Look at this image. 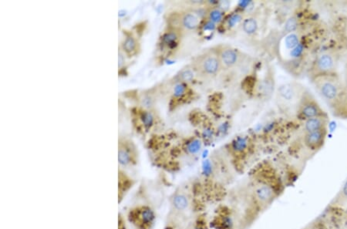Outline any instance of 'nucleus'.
I'll list each match as a JSON object with an SVG mask.
<instances>
[{
  "instance_id": "nucleus-1",
  "label": "nucleus",
  "mask_w": 347,
  "mask_h": 229,
  "mask_svg": "<svg viewBox=\"0 0 347 229\" xmlns=\"http://www.w3.org/2000/svg\"><path fill=\"white\" fill-rule=\"evenodd\" d=\"M286 183L278 171L268 164L258 166L242 186L229 193V204L236 209L239 229H249L280 199Z\"/></svg>"
},
{
  "instance_id": "nucleus-2",
  "label": "nucleus",
  "mask_w": 347,
  "mask_h": 229,
  "mask_svg": "<svg viewBox=\"0 0 347 229\" xmlns=\"http://www.w3.org/2000/svg\"><path fill=\"white\" fill-rule=\"evenodd\" d=\"M169 215L167 223L178 227L188 224L198 214L205 211V204L198 197L192 185L180 186L171 194L169 199Z\"/></svg>"
},
{
  "instance_id": "nucleus-3",
  "label": "nucleus",
  "mask_w": 347,
  "mask_h": 229,
  "mask_svg": "<svg viewBox=\"0 0 347 229\" xmlns=\"http://www.w3.org/2000/svg\"><path fill=\"white\" fill-rule=\"evenodd\" d=\"M311 81L319 95L332 110L339 101L345 87L337 73L319 77Z\"/></svg>"
},
{
  "instance_id": "nucleus-4",
  "label": "nucleus",
  "mask_w": 347,
  "mask_h": 229,
  "mask_svg": "<svg viewBox=\"0 0 347 229\" xmlns=\"http://www.w3.org/2000/svg\"><path fill=\"white\" fill-rule=\"evenodd\" d=\"M196 75L205 78L216 76L223 69L215 50H206L195 57L190 63Z\"/></svg>"
},
{
  "instance_id": "nucleus-5",
  "label": "nucleus",
  "mask_w": 347,
  "mask_h": 229,
  "mask_svg": "<svg viewBox=\"0 0 347 229\" xmlns=\"http://www.w3.org/2000/svg\"><path fill=\"white\" fill-rule=\"evenodd\" d=\"M127 219L134 229H153L157 221V213L151 205L140 204L130 208Z\"/></svg>"
},
{
  "instance_id": "nucleus-6",
  "label": "nucleus",
  "mask_w": 347,
  "mask_h": 229,
  "mask_svg": "<svg viewBox=\"0 0 347 229\" xmlns=\"http://www.w3.org/2000/svg\"><path fill=\"white\" fill-rule=\"evenodd\" d=\"M212 229H239V215L230 204H218L210 219Z\"/></svg>"
},
{
  "instance_id": "nucleus-7",
  "label": "nucleus",
  "mask_w": 347,
  "mask_h": 229,
  "mask_svg": "<svg viewBox=\"0 0 347 229\" xmlns=\"http://www.w3.org/2000/svg\"><path fill=\"white\" fill-rule=\"evenodd\" d=\"M336 58L330 52H324L320 54L310 66V80H314L319 77L336 74Z\"/></svg>"
},
{
  "instance_id": "nucleus-8",
  "label": "nucleus",
  "mask_w": 347,
  "mask_h": 229,
  "mask_svg": "<svg viewBox=\"0 0 347 229\" xmlns=\"http://www.w3.org/2000/svg\"><path fill=\"white\" fill-rule=\"evenodd\" d=\"M297 112L299 118L304 121L317 117L328 116L315 97L307 91L304 93L298 104Z\"/></svg>"
},
{
  "instance_id": "nucleus-9",
  "label": "nucleus",
  "mask_w": 347,
  "mask_h": 229,
  "mask_svg": "<svg viewBox=\"0 0 347 229\" xmlns=\"http://www.w3.org/2000/svg\"><path fill=\"white\" fill-rule=\"evenodd\" d=\"M118 162L122 168H129L137 165L138 150L132 140L120 138L118 143Z\"/></svg>"
},
{
  "instance_id": "nucleus-10",
  "label": "nucleus",
  "mask_w": 347,
  "mask_h": 229,
  "mask_svg": "<svg viewBox=\"0 0 347 229\" xmlns=\"http://www.w3.org/2000/svg\"><path fill=\"white\" fill-rule=\"evenodd\" d=\"M169 27L181 31L196 30L200 26V18L196 13L191 12H183L171 16Z\"/></svg>"
},
{
  "instance_id": "nucleus-11",
  "label": "nucleus",
  "mask_w": 347,
  "mask_h": 229,
  "mask_svg": "<svg viewBox=\"0 0 347 229\" xmlns=\"http://www.w3.org/2000/svg\"><path fill=\"white\" fill-rule=\"evenodd\" d=\"M305 92V90L303 86L296 82L283 84L278 89V95L280 97V100L286 103L297 102L298 104Z\"/></svg>"
},
{
  "instance_id": "nucleus-12",
  "label": "nucleus",
  "mask_w": 347,
  "mask_h": 229,
  "mask_svg": "<svg viewBox=\"0 0 347 229\" xmlns=\"http://www.w3.org/2000/svg\"><path fill=\"white\" fill-rule=\"evenodd\" d=\"M224 69L235 67L240 62V52L228 45H219L214 48Z\"/></svg>"
},
{
  "instance_id": "nucleus-13",
  "label": "nucleus",
  "mask_w": 347,
  "mask_h": 229,
  "mask_svg": "<svg viewBox=\"0 0 347 229\" xmlns=\"http://www.w3.org/2000/svg\"><path fill=\"white\" fill-rule=\"evenodd\" d=\"M327 134V128L314 132L304 133L302 142L310 151L317 152L324 146Z\"/></svg>"
},
{
  "instance_id": "nucleus-14",
  "label": "nucleus",
  "mask_w": 347,
  "mask_h": 229,
  "mask_svg": "<svg viewBox=\"0 0 347 229\" xmlns=\"http://www.w3.org/2000/svg\"><path fill=\"white\" fill-rule=\"evenodd\" d=\"M251 150V144L246 137H239L235 139L228 147V151L235 160L245 159Z\"/></svg>"
},
{
  "instance_id": "nucleus-15",
  "label": "nucleus",
  "mask_w": 347,
  "mask_h": 229,
  "mask_svg": "<svg viewBox=\"0 0 347 229\" xmlns=\"http://www.w3.org/2000/svg\"><path fill=\"white\" fill-rule=\"evenodd\" d=\"M121 49L127 57H133L138 54L141 47L138 40L131 32H126V36L121 44Z\"/></svg>"
},
{
  "instance_id": "nucleus-16",
  "label": "nucleus",
  "mask_w": 347,
  "mask_h": 229,
  "mask_svg": "<svg viewBox=\"0 0 347 229\" xmlns=\"http://www.w3.org/2000/svg\"><path fill=\"white\" fill-rule=\"evenodd\" d=\"M181 31L174 28L168 27L161 37V45L164 48L173 49L178 45L181 36Z\"/></svg>"
},
{
  "instance_id": "nucleus-17",
  "label": "nucleus",
  "mask_w": 347,
  "mask_h": 229,
  "mask_svg": "<svg viewBox=\"0 0 347 229\" xmlns=\"http://www.w3.org/2000/svg\"><path fill=\"white\" fill-rule=\"evenodd\" d=\"M329 117H317L306 120L304 123V133L314 132L327 128Z\"/></svg>"
},
{
  "instance_id": "nucleus-18",
  "label": "nucleus",
  "mask_w": 347,
  "mask_h": 229,
  "mask_svg": "<svg viewBox=\"0 0 347 229\" xmlns=\"http://www.w3.org/2000/svg\"><path fill=\"white\" fill-rule=\"evenodd\" d=\"M119 182H118V197H119V202L125 197V195L129 192L130 189L134 186V181L132 178H130L128 174H125L122 170H119Z\"/></svg>"
},
{
  "instance_id": "nucleus-19",
  "label": "nucleus",
  "mask_w": 347,
  "mask_h": 229,
  "mask_svg": "<svg viewBox=\"0 0 347 229\" xmlns=\"http://www.w3.org/2000/svg\"><path fill=\"white\" fill-rule=\"evenodd\" d=\"M210 219L205 211L196 215L187 224L186 229H210Z\"/></svg>"
},
{
  "instance_id": "nucleus-20",
  "label": "nucleus",
  "mask_w": 347,
  "mask_h": 229,
  "mask_svg": "<svg viewBox=\"0 0 347 229\" xmlns=\"http://www.w3.org/2000/svg\"><path fill=\"white\" fill-rule=\"evenodd\" d=\"M333 115L342 119H347V86L336 106L332 109Z\"/></svg>"
},
{
  "instance_id": "nucleus-21",
  "label": "nucleus",
  "mask_w": 347,
  "mask_h": 229,
  "mask_svg": "<svg viewBox=\"0 0 347 229\" xmlns=\"http://www.w3.org/2000/svg\"><path fill=\"white\" fill-rule=\"evenodd\" d=\"M184 151L186 152L188 156H196L200 153L202 149V140L198 138L190 139L187 140V142L184 143Z\"/></svg>"
},
{
  "instance_id": "nucleus-22",
  "label": "nucleus",
  "mask_w": 347,
  "mask_h": 229,
  "mask_svg": "<svg viewBox=\"0 0 347 229\" xmlns=\"http://www.w3.org/2000/svg\"><path fill=\"white\" fill-rule=\"evenodd\" d=\"M196 73L194 71V69H192L191 66H188L186 68L180 70L179 73L177 74L175 77V80L176 84L178 83H183V84H188V83L193 81L195 79V77H196Z\"/></svg>"
},
{
  "instance_id": "nucleus-23",
  "label": "nucleus",
  "mask_w": 347,
  "mask_h": 229,
  "mask_svg": "<svg viewBox=\"0 0 347 229\" xmlns=\"http://www.w3.org/2000/svg\"><path fill=\"white\" fill-rule=\"evenodd\" d=\"M347 202V178L344 181L340 190L332 202L331 205L334 207L341 206Z\"/></svg>"
},
{
  "instance_id": "nucleus-24",
  "label": "nucleus",
  "mask_w": 347,
  "mask_h": 229,
  "mask_svg": "<svg viewBox=\"0 0 347 229\" xmlns=\"http://www.w3.org/2000/svg\"><path fill=\"white\" fill-rule=\"evenodd\" d=\"M207 17H208L210 23L218 24L222 21L223 18H224V13L220 9L212 7L210 10L207 12Z\"/></svg>"
},
{
  "instance_id": "nucleus-25",
  "label": "nucleus",
  "mask_w": 347,
  "mask_h": 229,
  "mask_svg": "<svg viewBox=\"0 0 347 229\" xmlns=\"http://www.w3.org/2000/svg\"><path fill=\"white\" fill-rule=\"evenodd\" d=\"M258 23L256 19L253 17H249L242 23V29L246 33L249 35L255 34L258 30Z\"/></svg>"
},
{
  "instance_id": "nucleus-26",
  "label": "nucleus",
  "mask_w": 347,
  "mask_h": 229,
  "mask_svg": "<svg viewBox=\"0 0 347 229\" xmlns=\"http://www.w3.org/2000/svg\"><path fill=\"white\" fill-rule=\"evenodd\" d=\"M300 44V38L296 32L288 34L285 38V46L289 50H293Z\"/></svg>"
},
{
  "instance_id": "nucleus-27",
  "label": "nucleus",
  "mask_w": 347,
  "mask_h": 229,
  "mask_svg": "<svg viewBox=\"0 0 347 229\" xmlns=\"http://www.w3.org/2000/svg\"><path fill=\"white\" fill-rule=\"evenodd\" d=\"M139 117H140L141 124L145 129H150L153 126V118H155L150 112L147 111V110H141Z\"/></svg>"
},
{
  "instance_id": "nucleus-28",
  "label": "nucleus",
  "mask_w": 347,
  "mask_h": 229,
  "mask_svg": "<svg viewBox=\"0 0 347 229\" xmlns=\"http://www.w3.org/2000/svg\"><path fill=\"white\" fill-rule=\"evenodd\" d=\"M274 91V80L273 77L266 76L263 84H262V94L264 95L270 96Z\"/></svg>"
},
{
  "instance_id": "nucleus-29",
  "label": "nucleus",
  "mask_w": 347,
  "mask_h": 229,
  "mask_svg": "<svg viewBox=\"0 0 347 229\" xmlns=\"http://www.w3.org/2000/svg\"><path fill=\"white\" fill-rule=\"evenodd\" d=\"M187 94V84L178 83L174 88V97L175 99L181 98L184 94Z\"/></svg>"
},
{
  "instance_id": "nucleus-30",
  "label": "nucleus",
  "mask_w": 347,
  "mask_h": 229,
  "mask_svg": "<svg viewBox=\"0 0 347 229\" xmlns=\"http://www.w3.org/2000/svg\"><path fill=\"white\" fill-rule=\"evenodd\" d=\"M298 27V22L297 19L296 17H291L289 20L286 21V24H285L284 29L285 31L288 33H292V32H295Z\"/></svg>"
},
{
  "instance_id": "nucleus-31",
  "label": "nucleus",
  "mask_w": 347,
  "mask_h": 229,
  "mask_svg": "<svg viewBox=\"0 0 347 229\" xmlns=\"http://www.w3.org/2000/svg\"><path fill=\"white\" fill-rule=\"evenodd\" d=\"M119 229H126L125 221H124L123 218L121 216H120L119 218Z\"/></svg>"
},
{
  "instance_id": "nucleus-32",
  "label": "nucleus",
  "mask_w": 347,
  "mask_h": 229,
  "mask_svg": "<svg viewBox=\"0 0 347 229\" xmlns=\"http://www.w3.org/2000/svg\"><path fill=\"white\" fill-rule=\"evenodd\" d=\"M164 229H179V227L174 225V224H170V223H167V224L165 225V228Z\"/></svg>"
},
{
  "instance_id": "nucleus-33",
  "label": "nucleus",
  "mask_w": 347,
  "mask_h": 229,
  "mask_svg": "<svg viewBox=\"0 0 347 229\" xmlns=\"http://www.w3.org/2000/svg\"><path fill=\"white\" fill-rule=\"evenodd\" d=\"M124 62H125V60H124V55H123V54H121V53H120V54H119V66H120V67H121V66H122V65H123Z\"/></svg>"
}]
</instances>
